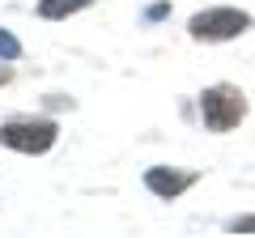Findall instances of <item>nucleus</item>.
<instances>
[{
  "label": "nucleus",
  "instance_id": "1",
  "mask_svg": "<svg viewBox=\"0 0 255 238\" xmlns=\"http://www.w3.org/2000/svg\"><path fill=\"white\" fill-rule=\"evenodd\" d=\"M200 119L209 132H234L247 119V98L238 85H209L200 94Z\"/></svg>",
  "mask_w": 255,
  "mask_h": 238
},
{
  "label": "nucleus",
  "instance_id": "2",
  "mask_svg": "<svg viewBox=\"0 0 255 238\" xmlns=\"http://www.w3.org/2000/svg\"><path fill=\"white\" fill-rule=\"evenodd\" d=\"M251 30V13L243 9H204L196 13V17L187 21V34L196 38V43H226V38H238Z\"/></svg>",
  "mask_w": 255,
  "mask_h": 238
},
{
  "label": "nucleus",
  "instance_id": "3",
  "mask_svg": "<svg viewBox=\"0 0 255 238\" xmlns=\"http://www.w3.org/2000/svg\"><path fill=\"white\" fill-rule=\"evenodd\" d=\"M55 136H60V128L51 119H9L0 128V145L17 149V153H47L55 145Z\"/></svg>",
  "mask_w": 255,
  "mask_h": 238
},
{
  "label": "nucleus",
  "instance_id": "4",
  "mask_svg": "<svg viewBox=\"0 0 255 238\" xmlns=\"http://www.w3.org/2000/svg\"><path fill=\"white\" fill-rule=\"evenodd\" d=\"M191 183H196V174H187V170H170V166H149V170H145V187L153 196H162V200L183 196Z\"/></svg>",
  "mask_w": 255,
  "mask_h": 238
},
{
  "label": "nucleus",
  "instance_id": "5",
  "mask_svg": "<svg viewBox=\"0 0 255 238\" xmlns=\"http://www.w3.org/2000/svg\"><path fill=\"white\" fill-rule=\"evenodd\" d=\"M94 0H38V17L43 21H60V17H73V13L90 9Z\"/></svg>",
  "mask_w": 255,
  "mask_h": 238
},
{
  "label": "nucleus",
  "instance_id": "6",
  "mask_svg": "<svg viewBox=\"0 0 255 238\" xmlns=\"http://www.w3.org/2000/svg\"><path fill=\"white\" fill-rule=\"evenodd\" d=\"M17 55H21V43L9 30H0V60H17Z\"/></svg>",
  "mask_w": 255,
  "mask_h": 238
},
{
  "label": "nucleus",
  "instance_id": "7",
  "mask_svg": "<svg viewBox=\"0 0 255 238\" xmlns=\"http://www.w3.org/2000/svg\"><path fill=\"white\" fill-rule=\"evenodd\" d=\"M230 230H234V234H255V213H251V217H238Z\"/></svg>",
  "mask_w": 255,
  "mask_h": 238
},
{
  "label": "nucleus",
  "instance_id": "8",
  "mask_svg": "<svg viewBox=\"0 0 255 238\" xmlns=\"http://www.w3.org/2000/svg\"><path fill=\"white\" fill-rule=\"evenodd\" d=\"M166 13H170V4L162 0V4H149V9H145V17H149V21H162Z\"/></svg>",
  "mask_w": 255,
  "mask_h": 238
},
{
  "label": "nucleus",
  "instance_id": "9",
  "mask_svg": "<svg viewBox=\"0 0 255 238\" xmlns=\"http://www.w3.org/2000/svg\"><path fill=\"white\" fill-rule=\"evenodd\" d=\"M4 81H9V68H0V85H4Z\"/></svg>",
  "mask_w": 255,
  "mask_h": 238
}]
</instances>
